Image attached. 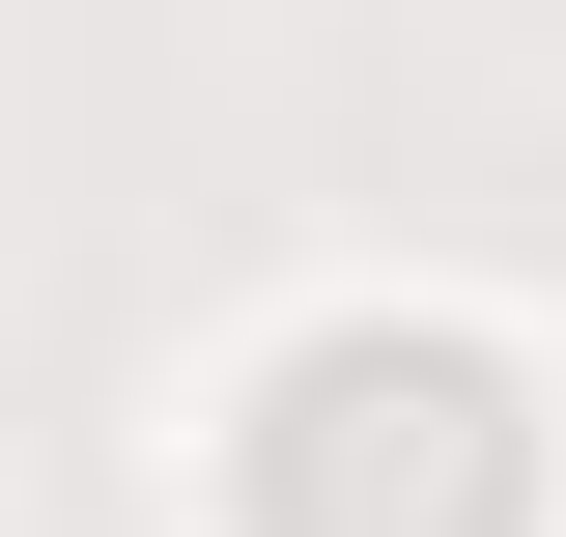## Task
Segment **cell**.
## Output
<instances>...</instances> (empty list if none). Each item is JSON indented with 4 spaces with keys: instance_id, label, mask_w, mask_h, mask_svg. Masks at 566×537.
<instances>
[{
    "instance_id": "6da1fadb",
    "label": "cell",
    "mask_w": 566,
    "mask_h": 537,
    "mask_svg": "<svg viewBox=\"0 0 566 537\" xmlns=\"http://www.w3.org/2000/svg\"><path fill=\"white\" fill-rule=\"evenodd\" d=\"M255 537H538V397L482 339H312L255 397Z\"/></svg>"
}]
</instances>
